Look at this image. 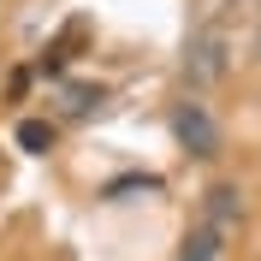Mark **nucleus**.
Segmentation results:
<instances>
[{
	"label": "nucleus",
	"mask_w": 261,
	"mask_h": 261,
	"mask_svg": "<svg viewBox=\"0 0 261 261\" xmlns=\"http://www.w3.org/2000/svg\"><path fill=\"white\" fill-rule=\"evenodd\" d=\"M172 143L190 154V161H220V148H226V137H220V119L208 113V101H172Z\"/></svg>",
	"instance_id": "obj_1"
},
{
	"label": "nucleus",
	"mask_w": 261,
	"mask_h": 261,
	"mask_svg": "<svg viewBox=\"0 0 261 261\" xmlns=\"http://www.w3.org/2000/svg\"><path fill=\"white\" fill-rule=\"evenodd\" d=\"M220 77H226V18H208L190 36V48H184V83L190 89H214Z\"/></svg>",
	"instance_id": "obj_2"
},
{
	"label": "nucleus",
	"mask_w": 261,
	"mask_h": 261,
	"mask_svg": "<svg viewBox=\"0 0 261 261\" xmlns=\"http://www.w3.org/2000/svg\"><path fill=\"white\" fill-rule=\"evenodd\" d=\"M226 244H231V231L196 220V226L178 238V255H172V261H226Z\"/></svg>",
	"instance_id": "obj_3"
},
{
	"label": "nucleus",
	"mask_w": 261,
	"mask_h": 261,
	"mask_svg": "<svg viewBox=\"0 0 261 261\" xmlns=\"http://www.w3.org/2000/svg\"><path fill=\"white\" fill-rule=\"evenodd\" d=\"M54 143H60V125H48V119H24L18 125V148L24 154H48Z\"/></svg>",
	"instance_id": "obj_4"
},
{
	"label": "nucleus",
	"mask_w": 261,
	"mask_h": 261,
	"mask_svg": "<svg viewBox=\"0 0 261 261\" xmlns=\"http://www.w3.org/2000/svg\"><path fill=\"white\" fill-rule=\"evenodd\" d=\"M65 119H83L89 107H101V83H65Z\"/></svg>",
	"instance_id": "obj_5"
},
{
	"label": "nucleus",
	"mask_w": 261,
	"mask_h": 261,
	"mask_svg": "<svg viewBox=\"0 0 261 261\" xmlns=\"http://www.w3.org/2000/svg\"><path fill=\"white\" fill-rule=\"evenodd\" d=\"M255 54H261V36H255Z\"/></svg>",
	"instance_id": "obj_6"
}]
</instances>
